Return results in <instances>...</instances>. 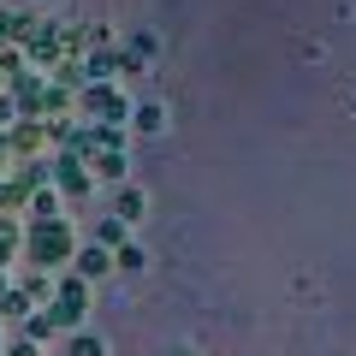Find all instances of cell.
I'll return each instance as SVG.
<instances>
[{"label":"cell","instance_id":"cell-1","mask_svg":"<svg viewBox=\"0 0 356 356\" xmlns=\"http://www.w3.org/2000/svg\"><path fill=\"white\" fill-rule=\"evenodd\" d=\"M24 255L36 267H60V261H77V243H72V226L65 220H36L24 232Z\"/></svg>","mask_w":356,"mask_h":356},{"label":"cell","instance_id":"cell-2","mask_svg":"<svg viewBox=\"0 0 356 356\" xmlns=\"http://www.w3.org/2000/svg\"><path fill=\"white\" fill-rule=\"evenodd\" d=\"M83 309H89V280H60L54 285V303H48V315H54V327H77L83 321Z\"/></svg>","mask_w":356,"mask_h":356},{"label":"cell","instance_id":"cell-3","mask_svg":"<svg viewBox=\"0 0 356 356\" xmlns=\"http://www.w3.org/2000/svg\"><path fill=\"white\" fill-rule=\"evenodd\" d=\"M83 113L95 119V125H119V119H131L137 107H131L113 83H89V89H83Z\"/></svg>","mask_w":356,"mask_h":356},{"label":"cell","instance_id":"cell-4","mask_svg":"<svg viewBox=\"0 0 356 356\" xmlns=\"http://www.w3.org/2000/svg\"><path fill=\"white\" fill-rule=\"evenodd\" d=\"M48 166H54V178H60V191H65V196H83V191H89V166L77 161V154H54Z\"/></svg>","mask_w":356,"mask_h":356},{"label":"cell","instance_id":"cell-5","mask_svg":"<svg viewBox=\"0 0 356 356\" xmlns=\"http://www.w3.org/2000/svg\"><path fill=\"white\" fill-rule=\"evenodd\" d=\"M6 149H13V154H36V149H48V119H24V125H13Z\"/></svg>","mask_w":356,"mask_h":356},{"label":"cell","instance_id":"cell-6","mask_svg":"<svg viewBox=\"0 0 356 356\" xmlns=\"http://www.w3.org/2000/svg\"><path fill=\"white\" fill-rule=\"evenodd\" d=\"M60 42H65L60 30H54V24H42L36 36L24 42V60H36V65H54V60H60Z\"/></svg>","mask_w":356,"mask_h":356},{"label":"cell","instance_id":"cell-7","mask_svg":"<svg viewBox=\"0 0 356 356\" xmlns=\"http://www.w3.org/2000/svg\"><path fill=\"white\" fill-rule=\"evenodd\" d=\"M102 273H113V250L83 243V250H77V280H102Z\"/></svg>","mask_w":356,"mask_h":356},{"label":"cell","instance_id":"cell-8","mask_svg":"<svg viewBox=\"0 0 356 356\" xmlns=\"http://www.w3.org/2000/svg\"><path fill=\"white\" fill-rule=\"evenodd\" d=\"M119 54L113 48H89V60H83V72H89V83H113V72H119Z\"/></svg>","mask_w":356,"mask_h":356},{"label":"cell","instance_id":"cell-9","mask_svg":"<svg viewBox=\"0 0 356 356\" xmlns=\"http://www.w3.org/2000/svg\"><path fill=\"white\" fill-rule=\"evenodd\" d=\"M95 243H102V250H113V255H119V250H125V243H131V238H125V220H119V214L95 220Z\"/></svg>","mask_w":356,"mask_h":356},{"label":"cell","instance_id":"cell-10","mask_svg":"<svg viewBox=\"0 0 356 356\" xmlns=\"http://www.w3.org/2000/svg\"><path fill=\"white\" fill-rule=\"evenodd\" d=\"M125 65H149L154 60V30H137V36H125V54H119Z\"/></svg>","mask_w":356,"mask_h":356},{"label":"cell","instance_id":"cell-11","mask_svg":"<svg viewBox=\"0 0 356 356\" xmlns=\"http://www.w3.org/2000/svg\"><path fill=\"white\" fill-rule=\"evenodd\" d=\"M0 315H6V321H30V315H36V303H30V291H24V285H13V291H6Z\"/></svg>","mask_w":356,"mask_h":356},{"label":"cell","instance_id":"cell-12","mask_svg":"<svg viewBox=\"0 0 356 356\" xmlns=\"http://www.w3.org/2000/svg\"><path fill=\"white\" fill-rule=\"evenodd\" d=\"M113 214L125 220V226H131V220H143V191H131V184H125V191L113 196Z\"/></svg>","mask_w":356,"mask_h":356},{"label":"cell","instance_id":"cell-13","mask_svg":"<svg viewBox=\"0 0 356 356\" xmlns=\"http://www.w3.org/2000/svg\"><path fill=\"white\" fill-rule=\"evenodd\" d=\"M95 178H125V149H107V154H95Z\"/></svg>","mask_w":356,"mask_h":356},{"label":"cell","instance_id":"cell-14","mask_svg":"<svg viewBox=\"0 0 356 356\" xmlns=\"http://www.w3.org/2000/svg\"><path fill=\"white\" fill-rule=\"evenodd\" d=\"M30 214L36 220H60V191H36L30 196Z\"/></svg>","mask_w":356,"mask_h":356},{"label":"cell","instance_id":"cell-15","mask_svg":"<svg viewBox=\"0 0 356 356\" xmlns=\"http://www.w3.org/2000/svg\"><path fill=\"white\" fill-rule=\"evenodd\" d=\"M48 332H60V327H54V315H48V309H36V315L24 321V339H30V344H42Z\"/></svg>","mask_w":356,"mask_h":356},{"label":"cell","instance_id":"cell-16","mask_svg":"<svg viewBox=\"0 0 356 356\" xmlns=\"http://www.w3.org/2000/svg\"><path fill=\"white\" fill-rule=\"evenodd\" d=\"M18 238H24V232H18L13 220L0 214V267H6V261H13V255H18Z\"/></svg>","mask_w":356,"mask_h":356},{"label":"cell","instance_id":"cell-17","mask_svg":"<svg viewBox=\"0 0 356 356\" xmlns=\"http://www.w3.org/2000/svg\"><path fill=\"white\" fill-rule=\"evenodd\" d=\"M72 356H107V344L95 339V332H72V344H65Z\"/></svg>","mask_w":356,"mask_h":356},{"label":"cell","instance_id":"cell-18","mask_svg":"<svg viewBox=\"0 0 356 356\" xmlns=\"http://www.w3.org/2000/svg\"><path fill=\"white\" fill-rule=\"evenodd\" d=\"M30 291V303H54V285H48V273H30V280H18Z\"/></svg>","mask_w":356,"mask_h":356},{"label":"cell","instance_id":"cell-19","mask_svg":"<svg viewBox=\"0 0 356 356\" xmlns=\"http://www.w3.org/2000/svg\"><path fill=\"white\" fill-rule=\"evenodd\" d=\"M113 267H119V273H137V267H143V243H125V250L113 255Z\"/></svg>","mask_w":356,"mask_h":356},{"label":"cell","instance_id":"cell-20","mask_svg":"<svg viewBox=\"0 0 356 356\" xmlns=\"http://www.w3.org/2000/svg\"><path fill=\"white\" fill-rule=\"evenodd\" d=\"M161 119H166V113L149 102V107H137V113H131V125H137V131H161Z\"/></svg>","mask_w":356,"mask_h":356},{"label":"cell","instance_id":"cell-21","mask_svg":"<svg viewBox=\"0 0 356 356\" xmlns=\"http://www.w3.org/2000/svg\"><path fill=\"white\" fill-rule=\"evenodd\" d=\"M83 77H89V72H83V65H77V60H65V65H60V89H72V83H83Z\"/></svg>","mask_w":356,"mask_h":356},{"label":"cell","instance_id":"cell-22","mask_svg":"<svg viewBox=\"0 0 356 356\" xmlns=\"http://www.w3.org/2000/svg\"><path fill=\"white\" fill-rule=\"evenodd\" d=\"M6 356H36V344H30V339H18V344H6Z\"/></svg>","mask_w":356,"mask_h":356},{"label":"cell","instance_id":"cell-23","mask_svg":"<svg viewBox=\"0 0 356 356\" xmlns=\"http://www.w3.org/2000/svg\"><path fill=\"white\" fill-rule=\"evenodd\" d=\"M13 113H18V102H6V95H0V125H13Z\"/></svg>","mask_w":356,"mask_h":356},{"label":"cell","instance_id":"cell-24","mask_svg":"<svg viewBox=\"0 0 356 356\" xmlns=\"http://www.w3.org/2000/svg\"><path fill=\"white\" fill-rule=\"evenodd\" d=\"M6 291H13V280H6V267H0V303H6Z\"/></svg>","mask_w":356,"mask_h":356},{"label":"cell","instance_id":"cell-25","mask_svg":"<svg viewBox=\"0 0 356 356\" xmlns=\"http://www.w3.org/2000/svg\"><path fill=\"white\" fill-rule=\"evenodd\" d=\"M0 196H6V178H0Z\"/></svg>","mask_w":356,"mask_h":356},{"label":"cell","instance_id":"cell-26","mask_svg":"<svg viewBox=\"0 0 356 356\" xmlns=\"http://www.w3.org/2000/svg\"><path fill=\"white\" fill-rule=\"evenodd\" d=\"M172 356H191V350H172Z\"/></svg>","mask_w":356,"mask_h":356},{"label":"cell","instance_id":"cell-27","mask_svg":"<svg viewBox=\"0 0 356 356\" xmlns=\"http://www.w3.org/2000/svg\"><path fill=\"white\" fill-rule=\"evenodd\" d=\"M0 356H6V344H0Z\"/></svg>","mask_w":356,"mask_h":356}]
</instances>
